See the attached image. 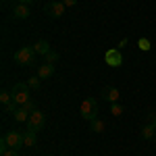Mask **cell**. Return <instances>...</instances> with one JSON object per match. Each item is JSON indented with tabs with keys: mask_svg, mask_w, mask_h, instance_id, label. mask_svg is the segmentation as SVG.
<instances>
[{
	"mask_svg": "<svg viewBox=\"0 0 156 156\" xmlns=\"http://www.w3.org/2000/svg\"><path fill=\"white\" fill-rule=\"evenodd\" d=\"M12 58L21 67H31L34 60H36V50H34V46H23V48H19L12 54Z\"/></svg>",
	"mask_w": 156,
	"mask_h": 156,
	"instance_id": "6da1fadb",
	"label": "cell"
},
{
	"mask_svg": "<svg viewBox=\"0 0 156 156\" xmlns=\"http://www.w3.org/2000/svg\"><path fill=\"white\" fill-rule=\"evenodd\" d=\"M79 112H81V117H83L85 121L98 119V100L94 96L85 98L83 102H81V106H79Z\"/></svg>",
	"mask_w": 156,
	"mask_h": 156,
	"instance_id": "7a4b0ae2",
	"label": "cell"
},
{
	"mask_svg": "<svg viewBox=\"0 0 156 156\" xmlns=\"http://www.w3.org/2000/svg\"><path fill=\"white\" fill-rule=\"evenodd\" d=\"M11 94H12V102L17 106H23V104L29 102V85L27 83H15Z\"/></svg>",
	"mask_w": 156,
	"mask_h": 156,
	"instance_id": "3957f363",
	"label": "cell"
},
{
	"mask_svg": "<svg viewBox=\"0 0 156 156\" xmlns=\"http://www.w3.org/2000/svg\"><path fill=\"white\" fill-rule=\"evenodd\" d=\"M46 127V117H44V112L42 110H34L31 115H29V119H27V129H31V131H42Z\"/></svg>",
	"mask_w": 156,
	"mask_h": 156,
	"instance_id": "277c9868",
	"label": "cell"
},
{
	"mask_svg": "<svg viewBox=\"0 0 156 156\" xmlns=\"http://www.w3.org/2000/svg\"><path fill=\"white\" fill-rule=\"evenodd\" d=\"M65 9H67V6H65L62 0H50L48 4L44 6V12L48 15L50 19H58V17L65 15Z\"/></svg>",
	"mask_w": 156,
	"mask_h": 156,
	"instance_id": "5b68a950",
	"label": "cell"
},
{
	"mask_svg": "<svg viewBox=\"0 0 156 156\" xmlns=\"http://www.w3.org/2000/svg\"><path fill=\"white\" fill-rule=\"evenodd\" d=\"M2 142L9 146V148H12V150H21L23 148V133H19V131H9V133H4L2 135Z\"/></svg>",
	"mask_w": 156,
	"mask_h": 156,
	"instance_id": "8992f818",
	"label": "cell"
},
{
	"mask_svg": "<svg viewBox=\"0 0 156 156\" xmlns=\"http://www.w3.org/2000/svg\"><path fill=\"white\" fill-rule=\"evenodd\" d=\"M104 62H106L108 67H121L123 65V54H121V50L119 48H112V50H108L106 54H104Z\"/></svg>",
	"mask_w": 156,
	"mask_h": 156,
	"instance_id": "52a82bcc",
	"label": "cell"
},
{
	"mask_svg": "<svg viewBox=\"0 0 156 156\" xmlns=\"http://www.w3.org/2000/svg\"><path fill=\"white\" fill-rule=\"evenodd\" d=\"M102 98L106 100L108 104H112V102H119L121 94H119V90H117V87L108 85V87H104V90H102Z\"/></svg>",
	"mask_w": 156,
	"mask_h": 156,
	"instance_id": "ba28073f",
	"label": "cell"
},
{
	"mask_svg": "<svg viewBox=\"0 0 156 156\" xmlns=\"http://www.w3.org/2000/svg\"><path fill=\"white\" fill-rule=\"evenodd\" d=\"M29 4H17V6H12V19H29Z\"/></svg>",
	"mask_w": 156,
	"mask_h": 156,
	"instance_id": "9c48e42d",
	"label": "cell"
},
{
	"mask_svg": "<svg viewBox=\"0 0 156 156\" xmlns=\"http://www.w3.org/2000/svg\"><path fill=\"white\" fill-rule=\"evenodd\" d=\"M54 75V65H50V62H44L40 69H37V77L40 79H50Z\"/></svg>",
	"mask_w": 156,
	"mask_h": 156,
	"instance_id": "30bf717a",
	"label": "cell"
},
{
	"mask_svg": "<svg viewBox=\"0 0 156 156\" xmlns=\"http://www.w3.org/2000/svg\"><path fill=\"white\" fill-rule=\"evenodd\" d=\"M23 144H25V148H36V146H37V135H36V131L27 129V131L23 133Z\"/></svg>",
	"mask_w": 156,
	"mask_h": 156,
	"instance_id": "8fae6325",
	"label": "cell"
},
{
	"mask_svg": "<svg viewBox=\"0 0 156 156\" xmlns=\"http://www.w3.org/2000/svg\"><path fill=\"white\" fill-rule=\"evenodd\" d=\"M29 115H31V112H29L25 106H17V110L12 112V117H15V121H17V123H25V121L29 119Z\"/></svg>",
	"mask_w": 156,
	"mask_h": 156,
	"instance_id": "7c38bea8",
	"label": "cell"
},
{
	"mask_svg": "<svg viewBox=\"0 0 156 156\" xmlns=\"http://www.w3.org/2000/svg\"><path fill=\"white\" fill-rule=\"evenodd\" d=\"M34 50H36V54H42V56H46L50 52V44L46 40H37L36 44H34Z\"/></svg>",
	"mask_w": 156,
	"mask_h": 156,
	"instance_id": "4fadbf2b",
	"label": "cell"
},
{
	"mask_svg": "<svg viewBox=\"0 0 156 156\" xmlns=\"http://www.w3.org/2000/svg\"><path fill=\"white\" fill-rule=\"evenodd\" d=\"M140 135H142V140H154V135H156L154 123H150V125H144V127H142V131H140Z\"/></svg>",
	"mask_w": 156,
	"mask_h": 156,
	"instance_id": "5bb4252c",
	"label": "cell"
},
{
	"mask_svg": "<svg viewBox=\"0 0 156 156\" xmlns=\"http://www.w3.org/2000/svg\"><path fill=\"white\" fill-rule=\"evenodd\" d=\"M90 129H92L94 133H102V131H104V121H102V119L90 121Z\"/></svg>",
	"mask_w": 156,
	"mask_h": 156,
	"instance_id": "9a60e30c",
	"label": "cell"
},
{
	"mask_svg": "<svg viewBox=\"0 0 156 156\" xmlns=\"http://www.w3.org/2000/svg\"><path fill=\"white\" fill-rule=\"evenodd\" d=\"M27 85H29V90H34V92H40V87H42V79L40 77H29V81H27Z\"/></svg>",
	"mask_w": 156,
	"mask_h": 156,
	"instance_id": "2e32d148",
	"label": "cell"
},
{
	"mask_svg": "<svg viewBox=\"0 0 156 156\" xmlns=\"http://www.w3.org/2000/svg\"><path fill=\"white\" fill-rule=\"evenodd\" d=\"M0 102H2V106H6L9 102H12V94L6 92V90H2V92H0Z\"/></svg>",
	"mask_w": 156,
	"mask_h": 156,
	"instance_id": "e0dca14e",
	"label": "cell"
},
{
	"mask_svg": "<svg viewBox=\"0 0 156 156\" xmlns=\"http://www.w3.org/2000/svg\"><path fill=\"white\" fill-rule=\"evenodd\" d=\"M110 115H112V117H121V115H123V106H121L119 102H112V104H110Z\"/></svg>",
	"mask_w": 156,
	"mask_h": 156,
	"instance_id": "ac0fdd59",
	"label": "cell"
},
{
	"mask_svg": "<svg viewBox=\"0 0 156 156\" xmlns=\"http://www.w3.org/2000/svg\"><path fill=\"white\" fill-rule=\"evenodd\" d=\"M137 48H140V50H146V52H148V50L152 48V46H150V40H146V37H140V40H137Z\"/></svg>",
	"mask_w": 156,
	"mask_h": 156,
	"instance_id": "d6986e66",
	"label": "cell"
},
{
	"mask_svg": "<svg viewBox=\"0 0 156 156\" xmlns=\"http://www.w3.org/2000/svg\"><path fill=\"white\" fill-rule=\"evenodd\" d=\"M56 60H58V52H52V50H50L48 54H46V62H50V65H54Z\"/></svg>",
	"mask_w": 156,
	"mask_h": 156,
	"instance_id": "ffe728a7",
	"label": "cell"
},
{
	"mask_svg": "<svg viewBox=\"0 0 156 156\" xmlns=\"http://www.w3.org/2000/svg\"><path fill=\"white\" fill-rule=\"evenodd\" d=\"M2 156H19V150H12V148H9V150H4V152H0Z\"/></svg>",
	"mask_w": 156,
	"mask_h": 156,
	"instance_id": "44dd1931",
	"label": "cell"
},
{
	"mask_svg": "<svg viewBox=\"0 0 156 156\" xmlns=\"http://www.w3.org/2000/svg\"><path fill=\"white\" fill-rule=\"evenodd\" d=\"M25 108H27V110H29V112H34V110H36V104H34V102H31V100H29V102H27V104H23Z\"/></svg>",
	"mask_w": 156,
	"mask_h": 156,
	"instance_id": "7402d4cb",
	"label": "cell"
},
{
	"mask_svg": "<svg viewBox=\"0 0 156 156\" xmlns=\"http://www.w3.org/2000/svg\"><path fill=\"white\" fill-rule=\"evenodd\" d=\"M127 44H129V40H127V37H123V40L119 42V50H121V48H125Z\"/></svg>",
	"mask_w": 156,
	"mask_h": 156,
	"instance_id": "603a6c76",
	"label": "cell"
},
{
	"mask_svg": "<svg viewBox=\"0 0 156 156\" xmlns=\"http://www.w3.org/2000/svg\"><path fill=\"white\" fill-rule=\"evenodd\" d=\"M62 2H65V6H75L77 0H62Z\"/></svg>",
	"mask_w": 156,
	"mask_h": 156,
	"instance_id": "cb8c5ba5",
	"label": "cell"
},
{
	"mask_svg": "<svg viewBox=\"0 0 156 156\" xmlns=\"http://www.w3.org/2000/svg\"><path fill=\"white\" fill-rule=\"evenodd\" d=\"M148 117H150V121H152V123H154V127H156V115H154V112H150V115H148Z\"/></svg>",
	"mask_w": 156,
	"mask_h": 156,
	"instance_id": "d4e9b609",
	"label": "cell"
},
{
	"mask_svg": "<svg viewBox=\"0 0 156 156\" xmlns=\"http://www.w3.org/2000/svg\"><path fill=\"white\" fill-rule=\"evenodd\" d=\"M17 2H19V4H31L34 0H17Z\"/></svg>",
	"mask_w": 156,
	"mask_h": 156,
	"instance_id": "484cf974",
	"label": "cell"
},
{
	"mask_svg": "<svg viewBox=\"0 0 156 156\" xmlns=\"http://www.w3.org/2000/svg\"><path fill=\"white\" fill-rule=\"evenodd\" d=\"M154 142H156V135H154Z\"/></svg>",
	"mask_w": 156,
	"mask_h": 156,
	"instance_id": "4316f807",
	"label": "cell"
}]
</instances>
